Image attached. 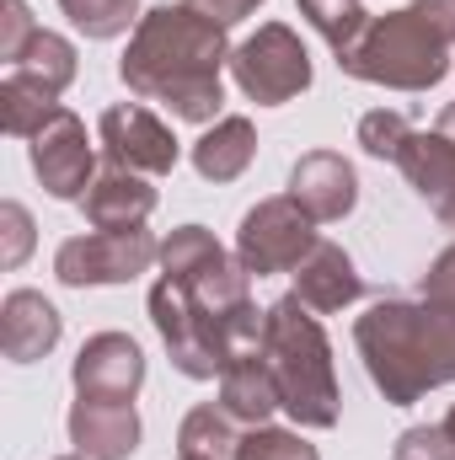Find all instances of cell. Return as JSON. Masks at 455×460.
Segmentation results:
<instances>
[{"label":"cell","mask_w":455,"mask_h":460,"mask_svg":"<svg viewBox=\"0 0 455 460\" xmlns=\"http://www.w3.org/2000/svg\"><path fill=\"white\" fill-rule=\"evenodd\" d=\"M230 59L226 27L193 5H156L139 16L129 54L118 65L123 86L145 102H161L188 123L220 118V65Z\"/></svg>","instance_id":"1"},{"label":"cell","mask_w":455,"mask_h":460,"mask_svg":"<svg viewBox=\"0 0 455 460\" xmlns=\"http://www.w3.org/2000/svg\"><path fill=\"white\" fill-rule=\"evenodd\" d=\"M353 343L391 407H413L424 391L455 380V311L445 305L380 300L359 316Z\"/></svg>","instance_id":"2"},{"label":"cell","mask_w":455,"mask_h":460,"mask_svg":"<svg viewBox=\"0 0 455 460\" xmlns=\"http://www.w3.org/2000/svg\"><path fill=\"white\" fill-rule=\"evenodd\" d=\"M455 49V0H413L402 11L370 16L364 38L338 65L359 81L397 86V92H429L445 81Z\"/></svg>","instance_id":"3"},{"label":"cell","mask_w":455,"mask_h":460,"mask_svg":"<svg viewBox=\"0 0 455 460\" xmlns=\"http://www.w3.org/2000/svg\"><path fill=\"white\" fill-rule=\"evenodd\" d=\"M263 358L279 380L284 412L300 429H333L338 423V375L333 348L317 322V311L300 295H284L263 322Z\"/></svg>","instance_id":"4"},{"label":"cell","mask_w":455,"mask_h":460,"mask_svg":"<svg viewBox=\"0 0 455 460\" xmlns=\"http://www.w3.org/2000/svg\"><path fill=\"white\" fill-rule=\"evenodd\" d=\"M230 75L252 102L279 108V102H290L311 86V54L284 22H268L230 54Z\"/></svg>","instance_id":"5"},{"label":"cell","mask_w":455,"mask_h":460,"mask_svg":"<svg viewBox=\"0 0 455 460\" xmlns=\"http://www.w3.org/2000/svg\"><path fill=\"white\" fill-rule=\"evenodd\" d=\"M317 220L295 204V199H263L257 209H246V220L236 230V262L246 273H295L306 262V252L317 246Z\"/></svg>","instance_id":"6"},{"label":"cell","mask_w":455,"mask_h":460,"mask_svg":"<svg viewBox=\"0 0 455 460\" xmlns=\"http://www.w3.org/2000/svg\"><path fill=\"white\" fill-rule=\"evenodd\" d=\"M156 257H161V246L150 241L145 226L139 230H92V235H76V241H65L54 252V273L70 289H86V284H129Z\"/></svg>","instance_id":"7"},{"label":"cell","mask_w":455,"mask_h":460,"mask_svg":"<svg viewBox=\"0 0 455 460\" xmlns=\"http://www.w3.org/2000/svg\"><path fill=\"white\" fill-rule=\"evenodd\" d=\"M92 139H86V123L65 108H54L49 123L32 134V172L38 182L54 193V199H86V188L97 182L92 177Z\"/></svg>","instance_id":"8"},{"label":"cell","mask_w":455,"mask_h":460,"mask_svg":"<svg viewBox=\"0 0 455 460\" xmlns=\"http://www.w3.org/2000/svg\"><path fill=\"white\" fill-rule=\"evenodd\" d=\"M103 150L108 161L139 177H166L177 166V139L161 118L139 102H118L103 113Z\"/></svg>","instance_id":"9"},{"label":"cell","mask_w":455,"mask_h":460,"mask_svg":"<svg viewBox=\"0 0 455 460\" xmlns=\"http://www.w3.org/2000/svg\"><path fill=\"white\" fill-rule=\"evenodd\" d=\"M150 322H156L161 343L172 348V364H177L183 375H193V380H215V375L226 369V364L215 358V348L204 343V327H199V316H193L183 284L166 279V273H161V284L150 289Z\"/></svg>","instance_id":"10"},{"label":"cell","mask_w":455,"mask_h":460,"mask_svg":"<svg viewBox=\"0 0 455 460\" xmlns=\"http://www.w3.org/2000/svg\"><path fill=\"white\" fill-rule=\"evenodd\" d=\"M145 385V353L123 332H97L76 358V396H97V402H134V391Z\"/></svg>","instance_id":"11"},{"label":"cell","mask_w":455,"mask_h":460,"mask_svg":"<svg viewBox=\"0 0 455 460\" xmlns=\"http://www.w3.org/2000/svg\"><path fill=\"white\" fill-rule=\"evenodd\" d=\"M70 445L86 460H123L139 450V412L134 402H97L76 396L70 407Z\"/></svg>","instance_id":"12"},{"label":"cell","mask_w":455,"mask_h":460,"mask_svg":"<svg viewBox=\"0 0 455 460\" xmlns=\"http://www.w3.org/2000/svg\"><path fill=\"white\" fill-rule=\"evenodd\" d=\"M290 199L311 215V220H343L359 199V177L338 150H311L295 161L290 172Z\"/></svg>","instance_id":"13"},{"label":"cell","mask_w":455,"mask_h":460,"mask_svg":"<svg viewBox=\"0 0 455 460\" xmlns=\"http://www.w3.org/2000/svg\"><path fill=\"white\" fill-rule=\"evenodd\" d=\"M397 166L407 172V182L418 188V199L455 230V139L434 134H413L397 155Z\"/></svg>","instance_id":"14"},{"label":"cell","mask_w":455,"mask_h":460,"mask_svg":"<svg viewBox=\"0 0 455 460\" xmlns=\"http://www.w3.org/2000/svg\"><path fill=\"white\" fill-rule=\"evenodd\" d=\"M295 295L317 311V316H333L343 305H353L359 295H364V284H359V273H353V257L333 246V241H317L311 252H306V262L295 268Z\"/></svg>","instance_id":"15"},{"label":"cell","mask_w":455,"mask_h":460,"mask_svg":"<svg viewBox=\"0 0 455 460\" xmlns=\"http://www.w3.org/2000/svg\"><path fill=\"white\" fill-rule=\"evenodd\" d=\"M59 343V311L38 289H11L0 305V348L11 364H32Z\"/></svg>","instance_id":"16"},{"label":"cell","mask_w":455,"mask_h":460,"mask_svg":"<svg viewBox=\"0 0 455 460\" xmlns=\"http://www.w3.org/2000/svg\"><path fill=\"white\" fill-rule=\"evenodd\" d=\"M86 220L97 230H139L156 209V188L139 177V172H123V166H108L92 188H86Z\"/></svg>","instance_id":"17"},{"label":"cell","mask_w":455,"mask_h":460,"mask_svg":"<svg viewBox=\"0 0 455 460\" xmlns=\"http://www.w3.org/2000/svg\"><path fill=\"white\" fill-rule=\"evenodd\" d=\"M220 407L236 423H252V429H263L273 418V407H284L279 380H273L263 348L246 353V358H236V364H226V375H220Z\"/></svg>","instance_id":"18"},{"label":"cell","mask_w":455,"mask_h":460,"mask_svg":"<svg viewBox=\"0 0 455 460\" xmlns=\"http://www.w3.org/2000/svg\"><path fill=\"white\" fill-rule=\"evenodd\" d=\"M257 155V134L246 118H215V128H204V139L193 145V166L204 182H236Z\"/></svg>","instance_id":"19"},{"label":"cell","mask_w":455,"mask_h":460,"mask_svg":"<svg viewBox=\"0 0 455 460\" xmlns=\"http://www.w3.org/2000/svg\"><path fill=\"white\" fill-rule=\"evenodd\" d=\"M16 75H27V81H38L43 92H65L70 81H76V49H70V38H59V32H32V43L16 54V65H11Z\"/></svg>","instance_id":"20"},{"label":"cell","mask_w":455,"mask_h":460,"mask_svg":"<svg viewBox=\"0 0 455 460\" xmlns=\"http://www.w3.org/2000/svg\"><path fill=\"white\" fill-rule=\"evenodd\" d=\"M226 407H193L177 434V460H236V429Z\"/></svg>","instance_id":"21"},{"label":"cell","mask_w":455,"mask_h":460,"mask_svg":"<svg viewBox=\"0 0 455 460\" xmlns=\"http://www.w3.org/2000/svg\"><path fill=\"white\" fill-rule=\"evenodd\" d=\"M59 102H54V92H43L38 81H27V75H5V86H0V128L5 134H16V139H32L49 113H54Z\"/></svg>","instance_id":"22"},{"label":"cell","mask_w":455,"mask_h":460,"mask_svg":"<svg viewBox=\"0 0 455 460\" xmlns=\"http://www.w3.org/2000/svg\"><path fill=\"white\" fill-rule=\"evenodd\" d=\"M300 11L311 16V27L333 43V54H348L359 38H364V27H370V11L359 5V0H300Z\"/></svg>","instance_id":"23"},{"label":"cell","mask_w":455,"mask_h":460,"mask_svg":"<svg viewBox=\"0 0 455 460\" xmlns=\"http://www.w3.org/2000/svg\"><path fill=\"white\" fill-rule=\"evenodd\" d=\"M59 11L86 38H118V32L139 27V0H59Z\"/></svg>","instance_id":"24"},{"label":"cell","mask_w":455,"mask_h":460,"mask_svg":"<svg viewBox=\"0 0 455 460\" xmlns=\"http://www.w3.org/2000/svg\"><path fill=\"white\" fill-rule=\"evenodd\" d=\"M236 460H322V456H317L300 434H284V429H252V434H241Z\"/></svg>","instance_id":"25"},{"label":"cell","mask_w":455,"mask_h":460,"mask_svg":"<svg viewBox=\"0 0 455 460\" xmlns=\"http://www.w3.org/2000/svg\"><path fill=\"white\" fill-rule=\"evenodd\" d=\"M407 139H413V128H407L402 113H386V108H380V113L359 118V145H364L370 155H380V161H397Z\"/></svg>","instance_id":"26"},{"label":"cell","mask_w":455,"mask_h":460,"mask_svg":"<svg viewBox=\"0 0 455 460\" xmlns=\"http://www.w3.org/2000/svg\"><path fill=\"white\" fill-rule=\"evenodd\" d=\"M0 11H5V16H0V59H5V65H16V54L32 43V32H38V27H32V16H27V5H22V0H0Z\"/></svg>","instance_id":"27"},{"label":"cell","mask_w":455,"mask_h":460,"mask_svg":"<svg viewBox=\"0 0 455 460\" xmlns=\"http://www.w3.org/2000/svg\"><path fill=\"white\" fill-rule=\"evenodd\" d=\"M397 460H455V445H451V434H445V423L407 429L402 445H397Z\"/></svg>","instance_id":"28"},{"label":"cell","mask_w":455,"mask_h":460,"mask_svg":"<svg viewBox=\"0 0 455 460\" xmlns=\"http://www.w3.org/2000/svg\"><path fill=\"white\" fill-rule=\"evenodd\" d=\"M0 226H5V252H0V262L16 268V262L27 257V246H32V220H27L22 204H5V209H0Z\"/></svg>","instance_id":"29"},{"label":"cell","mask_w":455,"mask_h":460,"mask_svg":"<svg viewBox=\"0 0 455 460\" xmlns=\"http://www.w3.org/2000/svg\"><path fill=\"white\" fill-rule=\"evenodd\" d=\"M424 300L455 311V246H445V252H440V262L424 273Z\"/></svg>","instance_id":"30"},{"label":"cell","mask_w":455,"mask_h":460,"mask_svg":"<svg viewBox=\"0 0 455 460\" xmlns=\"http://www.w3.org/2000/svg\"><path fill=\"white\" fill-rule=\"evenodd\" d=\"M193 11H204V16H215L220 27H230V22H241V16H252L263 0H188Z\"/></svg>","instance_id":"31"},{"label":"cell","mask_w":455,"mask_h":460,"mask_svg":"<svg viewBox=\"0 0 455 460\" xmlns=\"http://www.w3.org/2000/svg\"><path fill=\"white\" fill-rule=\"evenodd\" d=\"M434 128H440L445 139H455V102H451V108H445V113H440V123H434Z\"/></svg>","instance_id":"32"},{"label":"cell","mask_w":455,"mask_h":460,"mask_svg":"<svg viewBox=\"0 0 455 460\" xmlns=\"http://www.w3.org/2000/svg\"><path fill=\"white\" fill-rule=\"evenodd\" d=\"M445 434H451V445H455V407H451V418H445Z\"/></svg>","instance_id":"33"},{"label":"cell","mask_w":455,"mask_h":460,"mask_svg":"<svg viewBox=\"0 0 455 460\" xmlns=\"http://www.w3.org/2000/svg\"><path fill=\"white\" fill-rule=\"evenodd\" d=\"M65 460H86V456H65Z\"/></svg>","instance_id":"34"}]
</instances>
